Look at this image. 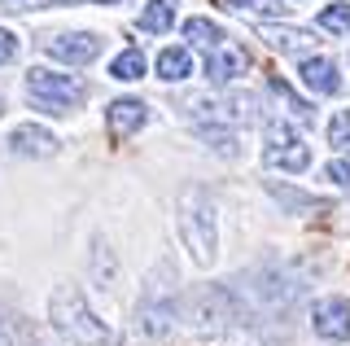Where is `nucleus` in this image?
Listing matches in <instances>:
<instances>
[{
    "label": "nucleus",
    "mask_w": 350,
    "mask_h": 346,
    "mask_svg": "<svg viewBox=\"0 0 350 346\" xmlns=\"http://www.w3.org/2000/svg\"><path fill=\"white\" fill-rule=\"evenodd\" d=\"M27 96L36 101V110H44V114H70L75 105H83L88 88L75 79V75L31 70V75H27Z\"/></svg>",
    "instance_id": "f257e3e1"
},
{
    "label": "nucleus",
    "mask_w": 350,
    "mask_h": 346,
    "mask_svg": "<svg viewBox=\"0 0 350 346\" xmlns=\"http://www.w3.org/2000/svg\"><path fill=\"white\" fill-rule=\"evenodd\" d=\"M53 320H57L62 333H70V338H79L88 346H105L109 342V329L83 307L79 289H70V285H62L57 294H53Z\"/></svg>",
    "instance_id": "f03ea898"
},
{
    "label": "nucleus",
    "mask_w": 350,
    "mask_h": 346,
    "mask_svg": "<svg viewBox=\"0 0 350 346\" xmlns=\"http://www.w3.org/2000/svg\"><path fill=\"white\" fill-rule=\"evenodd\" d=\"M180 228H184V241L197 263H211L215 258V211L206 207V198L197 189H189L180 198Z\"/></svg>",
    "instance_id": "7ed1b4c3"
},
{
    "label": "nucleus",
    "mask_w": 350,
    "mask_h": 346,
    "mask_svg": "<svg viewBox=\"0 0 350 346\" xmlns=\"http://www.w3.org/2000/svg\"><path fill=\"white\" fill-rule=\"evenodd\" d=\"M262 162L280 171H306L311 167V149L293 136L289 123H267V149H262Z\"/></svg>",
    "instance_id": "20e7f679"
},
{
    "label": "nucleus",
    "mask_w": 350,
    "mask_h": 346,
    "mask_svg": "<svg viewBox=\"0 0 350 346\" xmlns=\"http://www.w3.org/2000/svg\"><path fill=\"white\" fill-rule=\"evenodd\" d=\"M44 53H49V57H57V62H66V66H88V62L101 53V40H96L92 31L53 36V40H44Z\"/></svg>",
    "instance_id": "39448f33"
},
{
    "label": "nucleus",
    "mask_w": 350,
    "mask_h": 346,
    "mask_svg": "<svg viewBox=\"0 0 350 346\" xmlns=\"http://www.w3.org/2000/svg\"><path fill=\"white\" fill-rule=\"evenodd\" d=\"M315 333L328 342H346L350 338V298H320L311 311Z\"/></svg>",
    "instance_id": "423d86ee"
},
{
    "label": "nucleus",
    "mask_w": 350,
    "mask_h": 346,
    "mask_svg": "<svg viewBox=\"0 0 350 346\" xmlns=\"http://www.w3.org/2000/svg\"><path fill=\"white\" fill-rule=\"evenodd\" d=\"M105 123H109V136L114 140H127L131 132H140L149 123V105L140 96H118V101L105 105Z\"/></svg>",
    "instance_id": "0eeeda50"
},
{
    "label": "nucleus",
    "mask_w": 350,
    "mask_h": 346,
    "mask_svg": "<svg viewBox=\"0 0 350 346\" xmlns=\"http://www.w3.org/2000/svg\"><path fill=\"white\" fill-rule=\"evenodd\" d=\"M250 70V53L245 49H237V44H215L211 49V57H206V75H211L215 83H228V79H237V75H245Z\"/></svg>",
    "instance_id": "6e6552de"
},
{
    "label": "nucleus",
    "mask_w": 350,
    "mask_h": 346,
    "mask_svg": "<svg viewBox=\"0 0 350 346\" xmlns=\"http://www.w3.org/2000/svg\"><path fill=\"white\" fill-rule=\"evenodd\" d=\"M298 75H302L306 88L320 92V96H337V92H342V75H337V66L328 57H302Z\"/></svg>",
    "instance_id": "1a4fd4ad"
},
{
    "label": "nucleus",
    "mask_w": 350,
    "mask_h": 346,
    "mask_svg": "<svg viewBox=\"0 0 350 346\" xmlns=\"http://www.w3.org/2000/svg\"><path fill=\"white\" fill-rule=\"evenodd\" d=\"M9 145H14V154H22V158H53L57 154V136H53L49 127H36V123L18 127V132L9 136Z\"/></svg>",
    "instance_id": "9d476101"
},
{
    "label": "nucleus",
    "mask_w": 350,
    "mask_h": 346,
    "mask_svg": "<svg viewBox=\"0 0 350 346\" xmlns=\"http://www.w3.org/2000/svg\"><path fill=\"white\" fill-rule=\"evenodd\" d=\"M193 75V57H189V49H162L158 53V79H167V83H180V79H189Z\"/></svg>",
    "instance_id": "9b49d317"
},
{
    "label": "nucleus",
    "mask_w": 350,
    "mask_h": 346,
    "mask_svg": "<svg viewBox=\"0 0 350 346\" xmlns=\"http://www.w3.org/2000/svg\"><path fill=\"white\" fill-rule=\"evenodd\" d=\"M175 23V0H149L145 14H140V31L145 36H162Z\"/></svg>",
    "instance_id": "f8f14e48"
},
{
    "label": "nucleus",
    "mask_w": 350,
    "mask_h": 346,
    "mask_svg": "<svg viewBox=\"0 0 350 346\" xmlns=\"http://www.w3.org/2000/svg\"><path fill=\"white\" fill-rule=\"evenodd\" d=\"M140 75H145V53L140 49H123L114 62H109V79L131 83V79H140Z\"/></svg>",
    "instance_id": "ddd939ff"
},
{
    "label": "nucleus",
    "mask_w": 350,
    "mask_h": 346,
    "mask_svg": "<svg viewBox=\"0 0 350 346\" xmlns=\"http://www.w3.org/2000/svg\"><path fill=\"white\" fill-rule=\"evenodd\" d=\"M184 36H189L193 44H202L206 53H211L215 44H224V27L211 23V18H189V23H184Z\"/></svg>",
    "instance_id": "4468645a"
},
{
    "label": "nucleus",
    "mask_w": 350,
    "mask_h": 346,
    "mask_svg": "<svg viewBox=\"0 0 350 346\" xmlns=\"http://www.w3.org/2000/svg\"><path fill=\"white\" fill-rule=\"evenodd\" d=\"M262 40L271 49H306L311 44V31H298V27H262Z\"/></svg>",
    "instance_id": "2eb2a0df"
},
{
    "label": "nucleus",
    "mask_w": 350,
    "mask_h": 346,
    "mask_svg": "<svg viewBox=\"0 0 350 346\" xmlns=\"http://www.w3.org/2000/svg\"><path fill=\"white\" fill-rule=\"evenodd\" d=\"M320 31H333V36H350V5H328L320 18H315Z\"/></svg>",
    "instance_id": "dca6fc26"
},
{
    "label": "nucleus",
    "mask_w": 350,
    "mask_h": 346,
    "mask_svg": "<svg viewBox=\"0 0 350 346\" xmlns=\"http://www.w3.org/2000/svg\"><path fill=\"white\" fill-rule=\"evenodd\" d=\"M271 92H276V96H280V101H284V105H289V110H293V114H298V118H311V114H315V110H311V105H306V101H302V96H298V92H293V88H289V83H284V79H271Z\"/></svg>",
    "instance_id": "f3484780"
},
{
    "label": "nucleus",
    "mask_w": 350,
    "mask_h": 346,
    "mask_svg": "<svg viewBox=\"0 0 350 346\" xmlns=\"http://www.w3.org/2000/svg\"><path fill=\"white\" fill-rule=\"evenodd\" d=\"M271 198H280L284 207H298V211H328V202L302 198V193H293V189H280V185H271Z\"/></svg>",
    "instance_id": "a211bd4d"
},
{
    "label": "nucleus",
    "mask_w": 350,
    "mask_h": 346,
    "mask_svg": "<svg viewBox=\"0 0 350 346\" xmlns=\"http://www.w3.org/2000/svg\"><path fill=\"white\" fill-rule=\"evenodd\" d=\"M328 145H337V149H350V110L333 114V123H328Z\"/></svg>",
    "instance_id": "6ab92c4d"
},
{
    "label": "nucleus",
    "mask_w": 350,
    "mask_h": 346,
    "mask_svg": "<svg viewBox=\"0 0 350 346\" xmlns=\"http://www.w3.org/2000/svg\"><path fill=\"white\" fill-rule=\"evenodd\" d=\"M228 9H254V14H280V0H224Z\"/></svg>",
    "instance_id": "aec40b11"
},
{
    "label": "nucleus",
    "mask_w": 350,
    "mask_h": 346,
    "mask_svg": "<svg viewBox=\"0 0 350 346\" xmlns=\"http://www.w3.org/2000/svg\"><path fill=\"white\" fill-rule=\"evenodd\" d=\"M324 176L333 180V185H342V189L350 193V162H328V167H324Z\"/></svg>",
    "instance_id": "412c9836"
},
{
    "label": "nucleus",
    "mask_w": 350,
    "mask_h": 346,
    "mask_svg": "<svg viewBox=\"0 0 350 346\" xmlns=\"http://www.w3.org/2000/svg\"><path fill=\"white\" fill-rule=\"evenodd\" d=\"M14 57H18V36L0 27V66H5V62H14Z\"/></svg>",
    "instance_id": "4be33fe9"
},
{
    "label": "nucleus",
    "mask_w": 350,
    "mask_h": 346,
    "mask_svg": "<svg viewBox=\"0 0 350 346\" xmlns=\"http://www.w3.org/2000/svg\"><path fill=\"white\" fill-rule=\"evenodd\" d=\"M0 110H5V101H0Z\"/></svg>",
    "instance_id": "5701e85b"
}]
</instances>
